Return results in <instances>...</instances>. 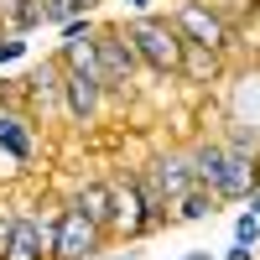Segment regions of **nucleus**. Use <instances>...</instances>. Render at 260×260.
Instances as JSON below:
<instances>
[{
	"mask_svg": "<svg viewBox=\"0 0 260 260\" xmlns=\"http://www.w3.org/2000/svg\"><path fill=\"white\" fill-rule=\"evenodd\" d=\"M120 26H125V37H130V47H136L146 78H156V83H177V68H182V31L172 26L167 11L120 16Z\"/></svg>",
	"mask_w": 260,
	"mask_h": 260,
	"instance_id": "nucleus-1",
	"label": "nucleus"
},
{
	"mask_svg": "<svg viewBox=\"0 0 260 260\" xmlns=\"http://www.w3.org/2000/svg\"><path fill=\"white\" fill-rule=\"evenodd\" d=\"M94 57H99V83H104V94H110L115 104H130L141 89V57L136 47H130V37L120 21H99V31H94Z\"/></svg>",
	"mask_w": 260,
	"mask_h": 260,
	"instance_id": "nucleus-2",
	"label": "nucleus"
},
{
	"mask_svg": "<svg viewBox=\"0 0 260 260\" xmlns=\"http://www.w3.org/2000/svg\"><path fill=\"white\" fill-rule=\"evenodd\" d=\"M110 245H115V240H110V234H104L73 198L57 203V219H52V260H104Z\"/></svg>",
	"mask_w": 260,
	"mask_h": 260,
	"instance_id": "nucleus-3",
	"label": "nucleus"
},
{
	"mask_svg": "<svg viewBox=\"0 0 260 260\" xmlns=\"http://www.w3.org/2000/svg\"><path fill=\"white\" fill-rule=\"evenodd\" d=\"M115 187V213H110V240H125V245H141L151 240V234H161V219L146 208L141 198V182L136 172H120V177H110Z\"/></svg>",
	"mask_w": 260,
	"mask_h": 260,
	"instance_id": "nucleus-4",
	"label": "nucleus"
},
{
	"mask_svg": "<svg viewBox=\"0 0 260 260\" xmlns=\"http://www.w3.org/2000/svg\"><path fill=\"white\" fill-rule=\"evenodd\" d=\"M167 16H172V26L182 31V42H198V47H213V52H234L240 47V37L229 31V21L219 16L213 0H172Z\"/></svg>",
	"mask_w": 260,
	"mask_h": 260,
	"instance_id": "nucleus-5",
	"label": "nucleus"
},
{
	"mask_svg": "<svg viewBox=\"0 0 260 260\" xmlns=\"http://www.w3.org/2000/svg\"><path fill=\"white\" fill-rule=\"evenodd\" d=\"M104 104H110V94H104L99 73H68L62 68V125L68 130H94L104 120Z\"/></svg>",
	"mask_w": 260,
	"mask_h": 260,
	"instance_id": "nucleus-6",
	"label": "nucleus"
},
{
	"mask_svg": "<svg viewBox=\"0 0 260 260\" xmlns=\"http://www.w3.org/2000/svg\"><path fill=\"white\" fill-rule=\"evenodd\" d=\"M21 104H26L42 125H47V120H62V68H57L52 52L21 73Z\"/></svg>",
	"mask_w": 260,
	"mask_h": 260,
	"instance_id": "nucleus-7",
	"label": "nucleus"
},
{
	"mask_svg": "<svg viewBox=\"0 0 260 260\" xmlns=\"http://www.w3.org/2000/svg\"><path fill=\"white\" fill-rule=\"evenodd\" d=\"M52 219H57V203L42 213V208H16V224H11V240H6V260H52Z\"/></svg>",
	"mask_w": 260,
	"mask_h": 260,
	"instance_id": "nucleus-8",
	"label": "nucleus"
},
{
	"mask_svg": "<svg viewBox=\"0 0 260 260\" xmlns=\"http://www.w3.org/2000/svg\"><path fill=\"white\" fill-rule=\"evenodd\" d=\"M37 136H42V120H37L21 99H6V104H0V156H6V161L31 167V161H37Z\"/></svg>",
	"mask_w": 260,
	"mask_h": 260,
	"instance_id": "nucleus-9",
	"label": "nucleus"
},
{
	"mask_svg": "<svg viewBox=\"0 0 260 260\" xmlns=\"http://www.w3.org/2000/svg\"><path fill=\"white\" fill-rule=\"evenodd\" d=\"M141 167H146V177L156 182V192L167 198V208H172V198H182V192L192 187V161H187V151H177V146L151 151Z\"/></svg>",
	"mask_w": 260,
	"mask_h": 260,
	"instance_id": "nucleus-10",
	"label": "nucleus"
},
{
	"mask_svg": "<svg viewBox=\"0 0 260 260\" xmlns=\"http://www.w3.org/2000/svg\"><path fill=\"white\" fill-rule=\"evenodd\" d=\"M224 78H229V52H213V47H198V42H182L177 83H187V89H219Z\"/></svg>",
	"mask_w": 260,
	"mask_h": 260,
	"instance_id": "nucleus-11",
	"label": "nucleus"
},
{
	"mask_svg": "<svg viewBox=\"0 0 260 260\" xmlns=\"http://www.w3.org/2000/svg\"><path fill=\"white\" fill-rule=\"evenodd\" d=\"M187 161H192V182L208 187L213 198H219V182H224V161H229V146L219 136H198L187 146Z\"/></svg>",
	"mask_w": 260,
	"mask_h": 260,
	"instance_id": "nucleus-12",
	"label": "nucleus"
},
{
	"mask_svg": "<svg viewBox=\"0 0 260 260\" xmlns=\"http://www.w3.org/2000/svg\"><path fill=\"white\" fill-rule=\"evenodd\" d=\"M68 198H73L83 213H89V219H94L104 234H110V213H115V187H110V177H83V182L68 192Z\"/></svg>",
	"mask_w": 260,
	"mask_h": 260,
	"instance_id": "nucleus-13",
	"label": "nucleus"
},
{
	"mask_svg": "<svg viewBox=\"0 0 260 260\" xmlns=\"http://www.w3.org/2000/svg\"><path fill=\"white\" fill-rule=\"evenodd\" d=\"M219 208H224V203L213 198L208 187H198V182H192L182 198H172V229H177V224H203V219H213Z\"/></svg>",
	"mask_w": 260,
	"mask_h": 260,
	"instance_id": "nucleus-14",
	"label": "nucleus"
},
{
	"mask_svg": "<svg viewBox=\"0 0 260 260\" xmlns=\"http://www.w3.org/2000/svg\"><path fill=\"white\" fill-rule=\"evenodd\" d=\"M42 26L37 0H0V37H31Z\"/></svg>",
	"mask_w": 260,
	"mask_h": 260,
	"instance_id": "nucleus-15",
	"label": "nucleus"
},
{
	"mask_svg": "<svg viewBox=\"0 0 260 260\" xmlns=\"http://www.w3.org/2000/svg\"><path fill=\"white\" fill-rule=\"evenodd\" d=\"M26 57H31V37H0V73L21 68Z\"/></svg>",
	"mask_w": 260,
	"mask_h": 260,
	"instance_id": "nucleus-16",
	"label": "nucleus"
},
{
	"mask_svg": "<svg viewBox=\"0 0 260 260\" xmlns=\"http://www.w3.org/2000/svg\"><path fill=\"white\" fill-rule=\"evenodd\" d=\"M234 245H250V250H260V219L250 208H240L234 213Z\"/></svg>",
	"mask_w": 260,
	"mask_h": 260,
	"instance_id": "nucleus-17",
	"label": "nucleus"
},
{
	"mask_svg": "<svg viewBox=\"0 0 260 260\" xmlns=\"http://www.w3.org/2000/svg\"><path fill=\"white\" fill-rule=\"evenodd\" d=\"M94 31H99L94 16H68V21L57 26V42H78V37H94Z\"/></svg>",
	"mask_w": 260,
	"mask_h": 260,
	"instance_id": "nucleus-18",
	"label": "nucleus"
},
{
	"mask_svg": "<svg viewBox=\"0 0 260 260\" xmlns=\"http://www.w3.org/2000/svg\"><path fill=\"white\" fill-rule=\"evenodd\" d=\"M224 260H260V250H250V245H229Z\"/></svg>",
	"mask_w": 260,
	"mask_h": 260,
	"instance_id": "nucleus-19",
	"label": "nucleus"
},
{
	"mask_svg": "<svg viewBox=\"0 0 260 260\" xmlns=\"http://www.w3.org/2000/svg\"><path fill=\"white\" fill-rule=\"evenodd\" d=\"M125 16H146V11H156V0H120Z\"/></svg>",
	"mask_w": 260,
	"mask_h": 260,
	"instance_id": "nucleus-20",
	"label": "nucleus"
},
{
	"mask_svg": "<svg viewBox=\"0 0 260 260\" xmlns=\"http://www.w3.org/2000/svg\"><path fill=\"white\" fill-rule=\"evenodd\" d=\"M68 6H73V16H94V11L104 6V0H68Z\"/></svg>",
	"mask_w": 260,
	"mask_h": 260,
	"instance_id": "nucleus-21",
	"label": "nucleus"
},
{
	"mask_svg": "<svg viewBox=\"0 0 260 260\" xmlns=\"http://www.w3.org/2000/svg\"><path fill=\"white\" fill-rule=\"evenodd\" d=\"M177 260H213V250H182Z\"/></svg>",
	"mask_w": 260,
	"mask_h": 260,
	"instance_id": "nucleus-22",
	"label": "nucleus"
},
{
	"mask_svg": "<svg viewBox=\"0 0 260 260\" xmlns=\"http://www.w3.org/2000/svg\"><path fill=\"white\" fill-rule=\"evenodd\" d=\"M245 208H250V213H255V219H260V187H255V192H250V198H245Z\"/></svg>",
	"mask_w": 260,
	"mask_h": 260,
	"instance_id": "nucleus-23",
	"label": "nucleus"
},
{
	"mask_svg": "<svg viewBox=\"0 0 260 260\" xmlns=\"http://www.w3.org/2000/svg\"><path fill=\"white\" fill-rule=\"evenodd\" d=\"M110 260H136V255H110Z\"/></svg>",
	"mask_w": 260,
	"mask_h": 260,
	"instance_id": "nucleus-24",
	"label": "nucleus"
}]
</instances>
